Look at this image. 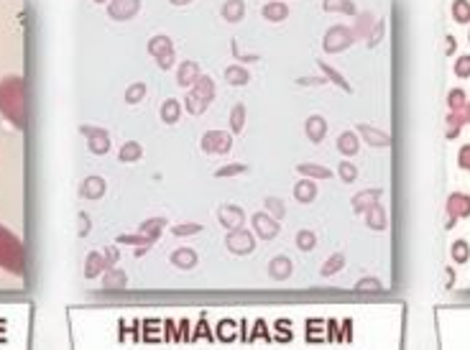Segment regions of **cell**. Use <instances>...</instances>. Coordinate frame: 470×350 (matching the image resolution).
Returning a JSON list of instances; mask_svg holds the SVG:
<instances>
[{
    "instance_id": "1",
    "label": "cell",
    "mask_w": 470,
    "mask_h": 350,
    "mask_svg": "<svg viewBox=\"0 0 470 350\" xmlns=\"http://www.w3.org/2000/svg\"><path fill=\"white\" fill-rule=\"evenodd\" d=\"M0 266L3 269H13L21 271V245L8 230L0 228Z\"/></svg>"
},
{
    "instance_id": "6",
    "label": "cell",
    "mask_w": 470,
    "mask_h": 350,
    "mask_svg": "<svg viewBox=\"0 0 470 350\" xmlns=\"http://www.w3.org/2000/svg\"><path fill=\"white\" fill-rule=\"evenodd\" d=\"M460 167L470 169V146H468V149L460 151Z\"/></svg>"
},
{
    "instance_id": "4",
    "label": "cell",
    "mask_w": 470,
    "mask_h": 350,
    "mask_svg": "<svg viewBox=\"0 0 470 350\" xmlns=\"http://www.w3.org/2000/svg\"><path fill=\"white\" fill-rule=\"evenodd\" d=\"M453 256H455V261H465L468 258V245L462 243H455V248H453Z\"/></svg>"
},
{
    "instance_id": "5",
    "label": "cell",
    "mask_w": 470,
    "mask_h": 350,
    "mask_svg": "<svg viewBox=\"0 0 470 350\" xmlns=\"http://www.w3.org/2000/svg\"><path fill=\"white\" fill-rule=\"evenodd\" d=\"M455 72H458L460 77H468V74H470V56H462V59L458 61V67H455Z\"/></svg>"
},
{
    "instance_id": "7",
    "label": "cell",
    "mask_w": 470,
    "mask_h": 350,
    "mask_svg": "<svg viewBox=\"0 0 470 350\" xmlns=\"http://www.w3.org/2000/svg\"><path fill=\"white\" fill-rule=\"evenodd\" d=\"M450 103H453V107L462 105V103H465V95H462V92H453V95H450Z\"/></svg>"
},
{
    "instance_id": "3",
    "label": "cell",
    "mask_w": 470,
    "mask_h": 350,
    "mask_svg": "<svg viewBox=\"0 0 470 350\" xmlns=\"http://www.w3.org/2000/svg\"><path fill=\"white\" fill-rule=\"evenodd\" d=\"M453 10H455V18H458V21H462V23L470 21V6L465 3V0H458Z\"/></svg>"
},
{
    "instance_id": "2",
    "label": "cell",
    "mask_w": 470,
    "mask_h": 350,
    "mask_svg": "<svg viewBox=\"0 0 470 350\" xmlns=\"http://www.w3.org/2000/svg\"><path fill=\"white\" fill-rule=\"evenodd\" d=\"M450 210H453V215H460V218L470 215V197H465V194H453L450 197Z\"/></svg>"
},
{
    "instance_id": "8",
    "label": "cell",
    "mask_w": 470,
    "mask_h": 350,
    "mask_svg": "<svg viewBox=\"0 0 470 350\" xmlns=\"http://www.w3.org/2000/svg\"><path fill=\"white\" fill-rule=\"evenodd\" d=\"M468 118H470V107H468Z\"/></svg>"
}]
</instances>
